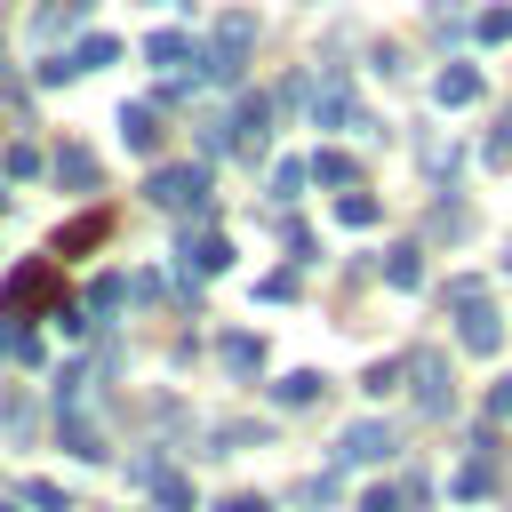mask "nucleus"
Returning a JSON list of instances; mask_svg holds the SVG:
<instances>
[{"mask_svg":"<svg viewBox=\"0 0 512 512\" xmlns=\"http://www.w3.org/2000/svg\"><path fill=\"white\" fill-rule=\"evenodd\" d=\"M448 304H456V344H464L472 360H496V352H504V312L488 304V288H480L472 272H456V280H448Z\"/></svg>","mask_w":512,"mask_h":512,"instance_id":"1","label":"nucleus"},{"mask_svg":"<svg viewBox=\"0 0 512 512\" xmlns=\"http://www.w3.org/2000/svg\"><path fill=\"white\" fill-rule=\"evenodd\" d=\"M248 48H256V16H248V8H224V16H216V40L200 48V80L232 88V80L248 72Z\"/></svg>","mask_w":512,"mask_h":512,"instance_id":"2","label":"nucleus"},{"mask_svg":"<svg viewBox=\"0 0 512 512\" xmlns=\"http://www.w3.org/2000/svg\"><path fill=\"white\" fill-rule=\"evenodd\" d=\"M144 200H152V208H192V216H208V168H200V160L152 168V176H144Z\"/></svg>","mask_w":512,"mask_h":512,"instance_id":"3","label":"nucleus"},{"mask_svg":"<svg viewBox=\"0 0 512 512\" xmlns=\"http://www.w3.org/2000/svg\"><path fill=\"white\" fill-rule=\"evenodd\" d=\"M48 296H56V256H32V264H16L0 280V320H32Z\"/></svg>","mask_w":512,"mask_h":512,"instance_id":"4","label":"nucleus"},{"mask_svg":"<svg viewBox=\"0 0 512 512\" xmlns=\"http://www.w3.org/2000/svg\"><path fill=\"white\" fill-rule=\"evenodd\" d=\"M304 112H312V128H352V136H384V128H376V120H368V112L352 104V80H344V72H328V80L312 88V104H304Z\"/></svg>","mask_w":512,"mask_h":512,"instance_id":"5","label":"nucleus"},{"mask_svg":"<svg viewBox=\"0 0 512 512\" xmlns=\"http://www.w3.org/2000/svg\"><path fill=\"white\" fill-rule=\"evenodd\" d=\"M400 368L416 376V416H448V408H456V376H448V352H432V344H424V352H408Z\"/></svg>","mask_w":512,"mask_h":512,"instance_id":"6","label":"nucleus"},{"mask_svg":"<svg viewBox=\"0 0 512 512\" xmlns=\"http://www.w3.org/2000/svg\"><path fill=\"white\" fill-rule=\"evenodd\" d=\"M224 144H232L240 160H264V152H272V96H240L232 120H224Z\"/></svg>","mask_w":512,"mask_h":512,"instance_id":"7","label":"nucleus"},{"mask_svg":"<svg viewBox=\"0 0 512 512\" xmlns=\"http://www.w3.org/2000/svg\"><path fill=\"white\" fill-rule=\"evenodd\" d=\"M400 448V432L384 424V416H360V424H344V440H336V464H384Z\"/></svg>","mask_w":512,"mask_h":512,"instance_id":"8","label":"nucleus"},{"mask_svg":"<svg viewBox=\"0 0 512 512\" xmlns=\"http://www.w3.org/2000/svg\"><path fill=\"white\" fill-rule=\"evenodd\" d=\"M56 440H64L80 464H104V456H112V448H104V424L88 416V400H80V408H56Z\"/></svg>","mask_w":512,"mask_h":512,"instance_id":"9","label":"nucleus"},{"mask_svg":"<svg viewBox=\"0 0 512 512\" xmlns=\"http://www.w3.org/2000/svg\"><path fill=\"white\" fill-rule=\"evenodd\" d=\"M432 104H440V112H464V104H480V72H472V64H448V72L432 80Z\"/></svg>","mask_w":512,"mask_h":512,"instance_id":"10","label":"nucleus"},{"mask_svg":"<svg viewBox=\"0 0 512 512\" xmlns=\"http://www.w3.org/2000/svg\"><path fill=\"white\" fill-rule=\"evenodd\" d=\"M144 56H152L160 72H184V64H200V40H192V32H152Z\"/></svg>","mask_w":512,"mask_h":512,"instance_id":"11","label":"nucleus"},{"mask_svg":"<svg viewBox=\"0 0 512 512\" xmlns=\"http://www.w3.org/2000/svg\"><path fill=\"white\" fill-rule=\"evenodd\" d=\"M120 144L128 152H160V104H128L120 112Z\"/></svg>","mask_w":512,"mask_h":512,"instance_id":"12","label":"nucleus"},{"mask_svg":"<svg viewBox=\"0 0 512 512\" xmlns=\"http://www.w3.org/2000/svg\"><path fill=\"white\" fill-rule=\"evenodd\" d=\"M48 168H56V184L96 192V152H88V144H56V160H48Z\"/></svg>","mask_w":512,"mask_h":512,"instance_id":"13","label":"nucleus"},{"mask_svg":"<svg viewBox=\"0 0 512 512\" xmlns=\"http://www.w3.org/2000/svg\"><path fill=\"white\" fill-rule=\"evenodd\" d=\"M304 176H312V184H336V192H352V184H360V168H352V152H336V144H320V152L304 160Z\"/></svg>","mask_w":512,"mask_h":512,"instance_id":"14","label":"nucleus"},{"mask_svg":"<svg viewBox=\"0 0 512 512\" xmlns=\"http://www.w3.org/2000/svg\"><path fill=\"white\" fill-rule=\"evenodd\" d=\"M112 232V208H88V216H72L64 232H56V256H80V248H96Z\"/></svg>","mask_w":512,"mask_h":512,"instance_id":"15","label":"nucleus"},{"mask_svg":"<svg viewBox=\"0 0 512 512\" xmlns=\"http://www.w3.org/2000/svg\"><path fill=\"white\" fill-rule=\"evenodd\" d=\"M216 360H224V376H240V384H248V376H264V336H248V328H240V336H224V352H216Z\"/></svg>","mask_w":512,"mask_h":512,"instance_id":"16","label":"nucleus"},{"mask_svg":"<svg viewBox=\"0 0 512 512\" xmlns=\"http://www.w3.org/2000/svg\"><path fill=\"white\" fill-rule=\"evenodd\" d=\"M376 216H384V208H376V192H360V184H352V192H336V224H344V232H368Z\"/></svg>","mask_w":512,"mask_h":512,"instance_id":"17","label":"nucleus"},{"mask_svg":"<svg viewBox=\"0 0 512 512\" xmlns=\"http://www.w3.org/2000/svg\"><path fill=\"white\" fill-rule=\"evenodd\" d=\"M424 232H432V240H464V232H472V208H464V200H432Z\"/></svg>","mask_w":512,"mask_h":512,"instance_id":"18","label":"nucleus"},{"mask_svg":"<svg viewBox=\"0 0 512 512\" xmlns=\"http://www.w3.org/2000/svg\"><path fill=\"white\" fill-rule=\"evenodd\" d=\"M320 392H328V384H320V376H312V368H288V376H280V384H272V400H280V408H312V400H320Z\"/></svg>","mask_w":512,"mask_h":512,"instance_id":"19","label":"nucleus"},{"mask_svg":"<svg viewBox=\"0 0 512 512\" xmlns=\"http://www.w3.org/2000/svg\"><path fill=\"white\" fill-rule=\"evenodd\" d=\"M240 448H264V424H216L200 456H240Z\"/></svg>","mask_w":512,"mask_h":512,"instance_id":"20","label":"nucleus"},{"mask_svg":"<svg viewBox=\"0 0 512 512\" xmlns=\"http://www.w3.org/2000/svg\"><path fill=\"white\" fill-rule=\"evenodd\" d=\"M384 280L392 288H424V248H392L384 256Z\"/></svg>","mask_w":512,"mask_h":512,"instance_id":"21","label":"nucleus"},{"mask_svg":"<svg viewBox=\"0 0 512 512\" xmlns=\"http://www.w3.org/2000/svg\"><path fill=\"white\" fill-rule=\"evenodd\" d=\"M0 176H8V184H24V176H40V144H24V136H16V144L0 152Z\"/></svg>","mask_w":512,"mask_h":512,"instance_id":"22","label":"nucleus"},{"mask_svg":"<svg viewBox=\"0 0 512 512\" xmlns=\"http://www.w3.org/2000/svg\"><path fill=\"white\" fill-rule=\"evenodd\" d=\"M152 496H160L168 512H192V480H184L176 464H160V480H152Z\"/></svg>","mask_w":512,"mask_h":512,"instance_id":"23","label":"nucleus"},{"mask_svg":"<svg viewBox=\"0 0 512 512\" xmlns=\"http://www.w3.org/2000/svg\"><path fill=\"white\" fill-rule=\"evenodd\" d=\"M24 504H32V512H80L72 488H56V480H24Z\"/></svg>","mask_w":512,"mask_h":512,"instance_id":"24","label":"nucleus"},{"mask_svg":"<svg viewBox=\"0 0 512 512\" xmlns=\"http://www.w3.org/2000/svg\"><path fill=\"white\" fill-rule=\"evenodd\" d=\"M0 360H40V336L24 320H0Z\"/></svg>","mask_w":512,"mask_h":512,"instance_id":"25","label":"nucleus"},{"mask_svg":"<svg viewBox=\"0 0 512 512\" xmlns=\"http://www.w3.org/2000/svg\"><path fill=\"white\" fill-rule=\"evenodd\" d=\"M72 24H88V0H64V8H48V16H40V40H56V32H72Z\"/></svg>","mask_w":512,"mask_h":512,"instance_id":"26","label":"nucleus"},{"mask_svg":"<svg viewBox=\"0 0 512 512\" xmlns=\"http://www.w3.org/2000/svg\"><path fill=\"white\" fill-rule=\"evenodd\" d=\"M304 184H312V176H304V160H280V168H272V200H280V208H288Z\"/></svg>","mask_w":512,"mask_h":512,"instance_id":"27","label":"nucleus"},{"mask_svg":"<svg viewBox=\"0 0 512 512\" xmlns=\"http://www.w3.org/2000/svg\"><path fill=\"white\" fill-rule=\"evenodd\" d=\"M120 304H128V280H120V272H104V280L88 288V312H120Z\"/></svg>","mask_w":512,"mask_h":512,"instance_id":"28","label":"nucleus"},{"mask_svg":"<svg viewBox=\"0 0 512 512\" xmlns=\"http://www.w3.org/2000/svg\"><path fill=\"white\" fill-rule=\"evenodd\" d=\"M0 432H8V440H24V432H32V408H24V392H0Z\"/></svg>","mask_w":512,"mask_h":512,"instance_id":"29","label":"nucleus"},{"mask_svg":"<svg viewBox=\"0 0 512 512\" xmlns=\"http://www.w3.org/2000/svg\"><path fill=\"white\" fill-rule=\"evenodd\" d=\"M160 464H168L160 448H136V456H128V488H152V480H160Z\"/></svg>","mask_w":512,"mask_h":512,"instance_id":"30","label":"nucleus"},{"mask_svg":"<svg viewBox=\"0 0 512 512\" xmlns=\"http://www.w3.org/2000/svg\"><path fill=\"white\" fill-rule=\"evenodd\" d=\"M296 504H336V472H312V480L296 488Z\"/></svg>","mask_w":512,"mask_h":512,"instance_id":"31","label":"nucleus"},{"mask_svg":"<svg viewBox=\"0 0 512 512\" xmlns=\"http://www.w3.org/2000/svg\"><path fill=\"white\" fill-rule=\"evenodd\" d=\"M472 32H480V40H512V8H488Z\"/></svg>","mask_w":512,"mask_h":512,"instance_id":"32","label":"nucleus"},{"mask_svg":"<svg viewBox=\"0 0 512 512\" xmlns=\"http://www.w3.org/2000/svg\"><path fill=\"white\" fill-rule=\"evenodd\" d=\"M424 168L432 176H456V144H424Z\"/></svg>","mask_w":512,"mask_h":512,"instance_id":"33","label":"nucleus"},{"mask_svg":"<svg viewBox=\"0 0 512 512\" xmlns=\"http://www.w3.org/2000/svg\"><path fill=\"white\" fill-rule=\"evenodd\" d=\"M256 296H264V304H288V296H296V272H272V280H264Z\"/></svg>","mask_w":512,"mask_h":512,"instance_id":"34","label":"nucleus"},{"mask_svg":"<svg viewBox=\"0 0 512 512\" xmlns=\"http://www.w3.org/2000/svg\"><path fill=\"white\" fill-rule=\"evenodd\" d=\"M432 24H440V32H456V24H464V0H432Z\"/></svg>","mask_w":512,"mask_h":512,"instance_id":"35","label":"nucleus"},{"mask_svg":"<svg viewBox=\"0 0 512 512\" xmlns=\"http://www.w3.org/2000/svg\"><path fill=\"white\" fill-rule=\"evenodd\" d=\"M360 512H400V496H392V488H368V496H360Z\"/></svg>","mask_w":512,"mask_h":512,"instance_id":"36","label":"nucleus"},{"mask_svg":"<svg viewBox=\"0 0 512 512\" xmlns=\"http://www.w3.org/2000/svg\"><path fill=\"white\" fill-rule=\"evenodd\" d=\"M216 512H272V504H264V496H248V488H240V496H224V504H216Z\"/></svg>","mask_w":512,"mask_h":512,"instance_id":"37","label":"nucleus"},{"mask_svg":"<svg viewBox=\"0 0 512 512\" xmlns=\"http://www.w3.org/2000/svg\"><path fill=\"white\" fill-rule=\"evenodd\" d=\"M488 160H512V112H504V128L488 136Z\"/></svg>","mask_w":512,"mask_h":512,"instance_id":"38","label":"nucleus"},{"mask_svg":"<svg viewBox=\"0 0 512 512\" xmlns=\"http://www.w3.org/2000/svg\"><path fill=\"white\" fill-rule=\"evenodd\" d=\"M488 416H512V376H504V384L488 392Z\"/></svg>","mask_w":512,"mask_h":512,"instance_id":"39","label":"nucleus"},{"mask_svg":"<svg viewBox=\"0 0 512 512\" xmlns=\"http://www.w3.org/2000/svg\"><path fill=\"white\" fill-rule=\"evenodd\" d=\"M0 64H8V48H0Z\"/></svg>","mask_w":512,"mask_h":512,"instance_id":"40","label":"nucleus"},{"mask_svg":"<svg viewBox=\"0 0 512 512\" xmlns=\"http://www.w3.org/2000/svg\"><path fill=\"white\" fill-rule=\"evenodd\" d=\"M0 512H8V504H0Z\"/></svg>","mask_w":512,"mask_h":512,"instance_id":"41","label":"nucleus"}]
</instances>
